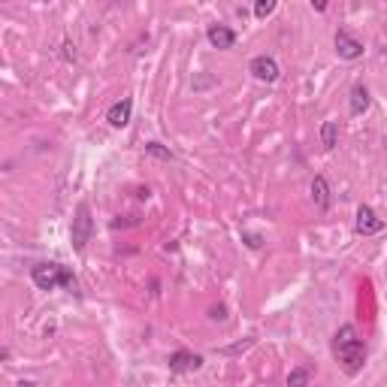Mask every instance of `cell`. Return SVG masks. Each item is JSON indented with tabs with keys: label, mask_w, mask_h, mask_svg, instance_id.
I'll return each instance as SVG.
<instances>
[{
	"label": "cell",
	"mask_w": 387,
	"mask_h": 387,
	"mask_svg": "<svg viewBox=\"0 0 387 387\" xmlns=\"http://www.w3.org/2000/svg\"><path fill=\"white\" fill-rule=\"evenodd\" d=\"M333 354L342 363L345 375H357L363 369V363H366V342L357 336L351 324H345L333 333Z\"/></svg>",
	"instance_id": "obj_1"
},
{
	"label": "cell",
	"mask_w": 387,
	"mask_h": 387,
	"mask_svg": "<svg viewBox=\"0 0 387 387\" xmlns=\"http://www.w3.org/2000/svg\"><path fill=\"white\" fill-rule=\"evenodd\" d=\"M31 282L40 290H58V288L76 290V275L64 264H58V260H42V264L31 266Z\"/></svg>",
	"instance_id": "obj_2"
},
{
	"label": "cell",
	"mask_w": 387,
	"mask_h": 387,
	"mask_svg": "<svg viewBox=\"0 0 387 387\" xmlns=\"http://www.w3.org/2000/svg\"><path fill=\"white\" fill-rule=\"evenodd\" d=\"M91 233H94V218H91V209L88 203H79L76 206V218H73V227H70V239H73V248L79 254L88 248L91 242Z\"/></svg>",
	"instance_id": "obj_3"
},
{
	"label": "cell",
	"mask_w": 387,
	"mask_h": 387,
	"mask_svg": "<svg viewBox=\"0 0 387 387\" xmlns=\"http://www.w3.org/2000/svg\"><path fill=\"white\" fill-rule=\"evenodd\" d=\"M248 70H251V76L258 79V82H275V79L282 76L279 61H275L273 55H258V58H251Z\"/></svg>",
	"instance_id": "obj_4"
},
{
	"label": "cell",
	"mask_w": 387,
	"mask_h": 387,
	"mask_svg": "<svg viewBox=\"0 0 387 387\" xmlns=\"http://www.w3.org/2000/svg\"><path fill=\"white\" fill-rule=\"evenodd\" d=\"M336 55L342 58V61H357V58H363V42L357 40L354 34H348V31H336Z\"/></svg>",
	"instance_id": "obj_5"
},
{
	"label": "cell",
	"mask_w": 387,
	"mask_h": 387,
	"mask_svg": "<svg viewBox=\"0 0 387 387\" xmlns=\"http://www.w3.org/2000/svg\"><path fill=\"white\" fill-rule=\"evenodd\" d=\"M354 230L360 233V236H375V233H382V230H384V218H378L372 206H360V209H357Z\"/></svg>",
	"instance_id": "obj_6"
},
{
	"label": "cell",
	"mask_w": 387,
	"mask_h": 387,
	"mask_svg": "<svg viewBox=\"0 0 387 387\" xmlns=\"http://www.w3.org/2000/svg\"><path fill=\"white\" fill-rule=\"evenodd\" d=\"M130 115H134V100H130V97L115 100V103L106 109V121H109V127H115V130L127 127V124H130Z\"/></svg>",
	"instance_id": "obj_7"
},
{
	"label": "cell",
	"mask_w": 387,
	"mask_h": 387,
	"mask_svg": "<svg viewBox=\"0 0 387 387\" xmlns=\"http://www.w3.org/2000/svg\"><path fill=\"white\" fill-rule=\"evenodd\" d=\"M206 40H209L212 49H233L236 46V31L227 25H209Z\"/></svg>",
	"instance_id": "obj_8"
},
{
	"label": "cell",
	"mask_w": 387,
	"mask_h": 387,
	"mask_svg": "<svg viewBox=\"0 0 387 387\" xmlns=\"http://www.w3.org/2000/svg\"><path fill=\"white\" fill-rule=\"evenodd\" d=\"M200 366H203L200 354H191V351H185V348H179V351L170 354V369L173 372H197Z\"/></svg>",
	"instance_id": "obj_9"
},
{
	"label": "cell",
	"mask_w": 387,
	"mask_h": 387,
	"mask_svg": "<svg viewBox=\"0 0 387 387\" xmlns=\"http://www.w3.org/2000/svg\"><path fill=\"white\" fill-rule=\"evenodd\" d=\"M309 191H312V200H315V206H318L321 212L330 209V203H333V191H330V182H327L324 176H315V179H312Z\"/></svg>",
	"instance_id": "obj_10"
},
{
	"label": "cell",
	"mask_w": 387,
	"mask_h": 387,
	"mask_svg": "<svg viewBox=\"0 0 387 387\" xmlns=\"http://www.w3.org/2000/svg\"><path fill=\"white\" fill-rule=\"evenodd\" d=\"M348 106H351V115H363L366 109L372 106V97H369V88L366 85H354L351 88V97H348Z\"/></svg>",
	"instance_id": "obj_11"
},
{
	"label": "cell",
	"mask_w": 387,
	"mask_h": 387,
	"mask_svg": "<svg viewBox=\"0 0 387 387\" xmlns=\"http://www.w3.org/2000/svg\"><path fill=\"white\" fill-rule=\"evenodd\" d=\"M321 142H324L327 151H333L339 145V124L336 121H324L321 124Z\"/></svg>",
	"instance_id": "obj_12"
},
{
	"label": "cell",
	"mask_w": 387,
	"mask_h": 387,
	"mask_svg": "<svg viewBox=\"0 0 387 387\" xmlns=\"http://www.w3.org/2000/svg\"><path fill=\"white\" fill-rule=\"evenodd\" d=\"M309 382H312V369L297 366L288 372V387H309Z\"/></svg>",
	"instance_id": "obj_13"
},
{
	"label": "cell",
	"mask_w": 387,
	"mask_h": 387,
	"mask_svg": "<svg viewBox=\"0 0 387 387\" xmlns=\"http://www.w3.org/2000/svg\"><path fill=\"white\" fill-rule=\"evenodd\" d=\"M145 151H149L151 158H160V160H173V151L166 149V145H160V142H149V145H145Z\"/></svg>",
	"instance_id": "obj_14"
},
{
	"label": "cell",
	"mask_w": 387,
	"mask_h": 387,
	"mask_svg": "<svg viewBox=\"0 0 387 387\" xmlns=\"http://www.w3.org/2000/svg\"><path fill=\"white\" fill-rule=\"evenodd\" d=\"M275 12V0H258L254 3V16L258 18H269Z\"/></svg>",
	"instance_id": "obj_15"
},
{
	"label": "cell",
	"mask_w": 387,
	"mask_h": 387,
	"mask_svg": "<svg viewBox=\"0 0 387 387\" xmlns=\"http://www.w3.org/2000/svg\"><path fill=\"white\" fill-rule=\"evenodd\" d=\"M209 318H212V321H227V309H224V305H212V309H209Z\"/></svg>",
	"instance_id": "obj_16"
},
{
	"label": "cell",
	"mask_w": 387,
	"mask_h": 387,
	"mask_svg": "<svg viewBox=\"0 0 387 387\" xmlns=\"http://www.w3.org/2000/svg\"><path fill=\"white\" fill-rule=\"evenodd\" d=\"M254 345V339H248L242 342V345H233V348H221V354H239V351H245V348H251Z\"/></svg>",
	"instance_id": "obj_17"
},
{
	"label": "cell",
	"mask_w": 387,
	"mask_h": 387,
	"mask_svg": "<svg viewBox=\"0 0 387 387\" xmlns=\"http://www.w3.org/2000/svg\"><path fill=\"white\" fill-rule=\"evenodd\" d=\"M64 58H67V61H76V46H73V42H64Z\"/></svg>",
	"instance_id": "obj_18"
},
{
	"label": "cell",
	"mask_w": 387,
	"mask_h": 387,
	"mask_svg": "<svg viewBox=\"0 0 387 387\" xmlns=\"http://www.w3.org/2000/svg\"><path fill=\"white\" fill-rule=\"evenodd\" d=\"M245 239H248V245H251V248H260V236H254V233H245Z\"/></svg>",
	"instance_id": "obj_19"
},
{
	"label": "cell",
	"mask_w": 387,
	"mask_h": 387,
	"mask_svg": "<svg viewBox=\"0 0 387 387\" xmlns=\"http://www.w3.org/2000/svg\"><path fill=\"white\" fill-rule=\"evenodd\" d=\"M18 387H36L34 382H18Z\"/></svg>",
	"instance_id": "obj_20"
}]
</instances>
